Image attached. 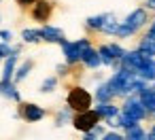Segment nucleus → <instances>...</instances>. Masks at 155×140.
Returning <instances> with one entry per match:
<instances>
[{
	"instance_id": "1",
	"label": "nucleus",
	"mask_w": 155,
	"mask_h": 140,
	"mask_svg": "<svg viewBox=\"0 0 155 140\" xmlns=\"http://www.w3.org/2000/svg\"><path fill=\"white\" fill-rule=\"evenodd\" d=\"M149 21H151V19H149V9H147V7H138V9H134L132 13H127V17L119 24L115 36H117V38H132V36L138 34Z\"/></svg>"
},
{
	"instance_id": "2",
	"label": "nucleus",
	"mask_w": 155,
	"mask_h": 140,
	"mask_svg": "<svg viewBox=\"0 0 155 140\" xmlns=\"http://www.w3.org/2000/svg\"><path fill=\"white\" fill-rule=\"evenodd\" d=\"M136 77H138L136 70H132V68H127V66H119V68H115L113 77L108 79V85H110V89L115 91V96L127 98V96L132 93V85H134Z\"/></svg>"
},
{
	"instance_id": "3",
	"label": "nucleus",
	"mask_w": 155,
	"mask_h": 140,
	"mask_svg": "<svg viewBox=\"0 0 155 140\" xmlns=\"http://www.w3.org/2000/svg\"><path fill=\"white\" fill-rule=\"evenodd\" d=\"M62 47V53H64V62L74 66L83 60V53L91 47V41L89 38H79V41H62L60 43Z\"/></svg>"
},
{
	"instance_id": "4",
	"label": "nucleus",
	"mask_w": 155,
	"mask_h": 140,
	"mask_svg": "<svg viewBox=\"0 0 155 140\" xmlns=\"http://www.w3.org/2000/svg\"><path fill=\"white\" fill-rule=\"evenodd\" d=\"M94 100H96V98H94L85 87H70V91H68V96H66V104H68L74 112L91 108V106H94Z\"/></svg>"
},
{
	"instance_id": "5",
	"label": "nucleus",
	"mask_w": 155,
	"mask_h": 140,
	"mask_svg": "<svg viewBox=\"0 0 155 140\" xmlns=\"http://www.w3.org/2000/svg\"><path fill=\"white\" fill-rule=\"evenodd\" d=\"M121 112L134 121H144L149 117V110L144 108V104L140 102V98L136 93H130L127 98H123V104H121Z\"/></svg>"
},
{
	"instance_id": "6",
	"label": "nucleus",
	"mask_w": 155,
	"mask_h": 140,
	"mask_svg": "<svg viewBox=\"0 0 155 140\" xmlns=\"http://www.w3.org/2000/svg\"><path fill=\"white\" fill-rule=\"evenodd\" d=\"M100 121H102V117H100L98 110L91 106V108H87V110H79V112H74V117H72V127H74L77 132L85 134V132H89L94 125H98Z\"/></svg>"
},
{
	"instance_id": "7",
	"label": "nucleus",
	"mask_w": 155,
	"mask_h": 140,
	"mask_svg": "<svg viewBox=\"0 0 155 140\" xmlns=\"http://www.w3.org/2000/svg\"><path fill=\"white\" fill-rule=\"evenodd\" d=\"M94 108L98 110V115L102 117V121H104L108 127H113V129H119V127H121V123H119L121 108H119V106H115L113 102H98Z\"/></svg>"
},
{
	"instance_id": "8",
	"label": "nucleus",
	"mask_w": 155,
	"mask_h": 140,
	"mask_svg": "<svg viewBox=\"0 0 155 140\" xmlns=\"http://www.w3.org/2000/svg\"><path fill=\"white\" fill-rule=\"evenodd\" d=\"M51 13H53V5L47 2V0H36V2L32 5V9H30L32 19L38 21V24H47L49 17H51Z\"/></svg>"
},
{
	"instance_id": "9",
	"label": "nucleus",
	"mask_w": 155,
	"mask_h": 140,
	"mask_svg": "<svg viewBox=\"0 0 155 140\" xmlns=\"http://www.w3.org/2000/svg\"><path fill=\"white\" fill-rule=\"evenodd\" d=\"M45 115H47V110H45L43 106H38V104H32V102L21 104L19 117H21L24 121H28V123H36V121H41V119H45Z\"/></svg>"
},
{
	"instance_id": "10",
	"label": "nucleus",
	"mask_w": 155,
	"mask_h": 140,
	"mask_svg": "<svg viewBox=\"0 0 155 140\" xmlns=\"http://www.w3.org/2000/svg\"><path fill=\"white\" fill-rule=\"evenodd\" d=\"M41 36H43L45 43H55V45H60L62 41H66L64 30L58 28V26H51V24H43V28H41Z\"/></svg>"
},
{
	"instance_id": "11",
	"label": "nucleus",
	"mask_w": 155,
	"mask_h": 140,
	"mask_svg": "<svg viewBox=\"0 0 155 140\" xmlns=\"http://www.w3.org/2000/svg\"><path fill=\"white\" fill-rule=\"evenodd\" d=\"M138 98H140V102L144 104V108L149 110V117H153V115H155V87H153V83H149V85L138 93Z\"/></svg>"
},
{
	"instance_id": "12",
	"label": "nucleus",
	"mask_w": 155,
	"mask_h": 140,
	"mask_svg": "<svg viewBox=\"0 0 155 140\" xmlns=\"http://www.w3.org/2000/svg\"><path fill=\"white\" fill-rule=\"evenodd\" d=\"M0 96H5L13 102H21V93L17 91V83L15 81H2L0 79Z\"/></svg>"
},
{
	"instance_id": "13",
	"label": "nucleus",
	"mask_w": 155,
	"mask_h": 140,
	"mask_svg": "<svg viewBox=\"0 0 155 140\" xmlns=\"http://www.w3.org/2000/svg\"><path fill=\"white\" fill-rule=\"evenodd\" d=\"M81 64H83L85 68H89V70H98V68L102 66L100 51H98V49H94V47H89V49L83 53V60H81Z\"/></svg>"
},
{
	"instance_id": "14",
	"label": "nucleus",
	"mask_w": 155,
	"mask_h": 140,
	"mask_svg": "<svg viewBox=\"0 0 155 140\" xmlns=\"http://www.w3.org/2000/svg\"><path fill=\"white\" fill-rule=\"evenodd\" d=\"M136 74L138 77H142L144 81H149V83H153L155 81V57H144V62L140 64V68L136 70Z\"/></svg>"
},
{
	"instance_id": "15",
	"label": "nucleus",
	"mask_w": 155,
	"mask_h": 140,
	"mask_svg": "<svg viewBox=\"0 0 155 140\" xmlns=\"http://www.w3.org/2000/svg\"><path fill=\"white\" fill-rule=\"evenodd\" d=\"M17 60H19V53H11L9 57H5V68H2V81H13L15 77V70H17Z\"/></svg>"
},
{
	"instance_id": "16",
	"label": "nucleus",
	"mask_w": 155,
	"mask_h": 140,
	"mask_svg": "<svg viewBox=\"0 0 155 140\" xmlns=\"http://www.w3.org/2000/svg\"><path fill=\"white\" fill-rule=\"evenodd\" d=\"M98 51H100L102 66H108V68H119V66H121V64H119V60L113 55V51H110V47H108V45H100V47H98Z\"/></svg>"
},
{
	"instance_id": "17",
	"label": "nucleus",
	"mask_w": 155,
	"mask_h": 140,
	"mask_svg": "<svg viewBox=\"0 0 155 140\" xmlns=\"http://www.w3.org/2000/svg\"><path fill=\"white\" fill-rule=\"evenodd\" d=\"M94 98H96V102H113L117 96H115V91L110 89V85H108V81H106V83H100V85L96 87Z\"/></svg>"
},
{
	"instance_id": "18",
	"label": "nucleus",
	"mask_w": 155,
	"mask_h": 140,
	"mask_svg": "<svg viewBox=\"0 0 155 140\" xmlns=\"http://www.w3.org/2000/svg\"><path fill=\"white\" fill-rule=\"evenodd\" d=\"M108 15H110V13H100V15L87 17V19H85V28H87V30H94V32H102V28H104Z\"/></svg>"
},
{
	"instance_id": "19",
	"label": "nucleus",
	"mask_w": 155,
	"mask_h": 140,
	"mask_svg": "<svg viewBox=\"0 0 155 140\" xmlns=\"http://www.w3.org/2000/svg\"><path fill=\"white\" fill-rule=\"evenodd\" d=\"M138 51H142L144 55H149V57H155V36H151V34H144L140 41H138V47H136Z\"/></svg>"
},
{
	"instance_id": "20",
	"label": "nucleus",
	"mask_w": 155,
	"mask_h": 140,
	"mask_svg": "<svg viewBox=\"0 0 155 140\" xmlns=\"http://www.w3.org/2000/svg\"><path fill=\"white\" fill-rule=\"evenodd\" d=\"M72 117H74V110L66 104L62 110H58L55 115V127H64L66 123H72Z\"/></svg>"
},
{
	"instance_id": "21",
	"label": "nucleus",
	"mask_w": 155,
	"mask_h": 140,
	"mask_svg": "<svg viewBox=\"0 0 155 140\" xmlns=\"http://www.w3.org/2000/svg\"><path fill=\"white\" fill-rule=\"evenodd\" d=\"M21 41H24L26 45H36V43H41V41H43L41 28H38V30H36V28H26V30H21Z\"/></svg>"
},
{
	"instance_id": "22",
	"label": "nucleus",
	"mask_w": 155,
	"mask_h": 140,
	"mask_svg": "<svg viewBox=\"0 0 155 140\" xmlns=\"http://www.w3.org/2000/svg\"><path fill=\"white\" fill-rule=\"evenodd\" d=\"M123 134H125V138H127V140H144V138H149V132H144L140 123H136V125H132V127L123 129Z\"/></svg>"
},
{
	"instance_id": "23",
	"label": "nucleus",
	"mask_w": 155,
	"mask_h": 140,
	"mask_svg": "<svg viewBox=\"0 0 155 140\" xmlns=\"http://www.w3.org/2000/svg\"><path fill=\"white\" fill-rule=\"evenodd\" d=\"M32 68H34V62H32V60H26V62H24V64H21V66L15 70L13 81H15V83H21V81H24V79H26V77L32 72Z\"/></svg>"
},
{
	"instance_id": "24",
	"label": "nucleus",
	"mask_w": 155,
	"mask_h": 140,
	"mask_svg": "<svg viewBox=\"0 0 155 140\" xmlns=\"http://www.w3.org/2000/svg\"><path fill=\"white\" fill-rule=\"evenodd\" d=\"M104 134H106V129L98 123V125H94L89 132H85L83 138H85V140H96V138H104Z\"/></svg>"
},
{
	"instance_id": "25",
	"label": "nucleus",
	"mask_w": 155,
	"mask_h": 140,
	"mask_svg": "<svg viewBox=\"0 0 155 140\" xmlns=\"http://www.w3.org/2000/svg\"><path fill=\"white\" fill-rule=\"evenodd\" d=\"M55 87H58V77H47L41 83V93H51L55 91Z\"/></svg>"
},
{
	"instance_id": "26",
	"label": "nucleus",
	"mask_w": 155,
	"mask_h": 140,
	"mask_svg": "<svg viewBox=\"0 0 155 140\" xmlns=\"http://www.w3.org/2000/svg\"><path fill=\"white\" fill-rule=\"evenodd\" d=\"M108 47H110V51H113V55H115V57L119 60V64H121V57L125 55V51H127V49H123V47H121L119 43H108Z\"/></svg>"
},
{
	"instance_id": "27",
	"label": "nucleus",
	"mask_w": 155,
	"mask_h": 140,
	"mask_svg": "<svg viewBox=\"0 0 155 140\" xmlns=\"http://www.w3.org/2000/svg\"><path fill=\"white\" fill-rule=\"evenodd\" d=\"M123 138H125V134H123V132H117V129L104 134V140H123Z\"/></svg>"
},
{
	"instance_id": "28",
	"label": "nucleus",
	"mask_w": 155,
	"mask_h": 140,
	"mask_svg": "<svg viewBox=\"0 0 155 140\" xmlns=\"http://www.w3.org/2000/svg\"><path fill=\"white\" fill-rule=\"evenodd\" d=\"M68 70H70V64H66V62L55 66V72H58V77H66V74H68Z\"/></svg>"
},
{
	"instance_id": "29",
	"label": "nucleus",
	"mask_w": 155,
	"mask_h": 140,
	"mask_svg": "<svg viewBox=\"0 0 155 140\" xmlns=\"http://www.w3.org/2000/svg\"><path fill=\"white\" fill-rule=\"evenodd\" d=\"M0 41L11 43V41H13V32H11V30H0Z\"/></svg>"
},
{
	"instance_id": "30",
	"label": "nucleus",
	"mask_w": 155,
	"mask_h": 140,
	"mask_svg": "<svg viewBox=\"0 0 155 140\" xmlns=\"http://www.w3.org/2000/svg\"><path fill=\"white\" fill-rule=\"evenodd\" d=\"M15 2H17L19 7H32V5L36 2V0H15Z\"/></svg>"
},
{
	"instance_id": "31",
	"label": "nucleus",
	"mask_w": 155,
	"mask_h": 140,
	"mask_svg": "<svg viewBox=\"0 0 155 140\" xmlns=\"http://www.w3.org/2000/svg\"><path fill=\"white\" fill-rule=\"evenodd\" d=\"M147 34L155 36V19H151V24H149V30H147Z\"/></svg>"
},
{
	"instance_id": "32",
	"label": "nucleus",
	"mask_w": 155,
	"mask_h": 140,
	"mask_svg": "<svg viewBox=\"0 0 155 140\" xmlns=\"http://www.w3.org/2000/svg\"><path fill=\"white\" fill-rule=\"evenodd\" d=\"M144 7L149 11H155V0H144Z\"/></svg>"
},
{
	"instance_id": "33",
	"label": "nucleus",
	"mask_w": 155,
	"mask_h": 140,
	"mask_svg": "<svg viewBox=\"0 0 155 140\" xmlns=\"http://www.w3.org/2000/svg\"><path fill=\"white\" fill-rule=\"evenodd\" d=\"M149 140H155V123H153L151 129H149Z\"/></svg>"
},
{
	"instance_id": "34",
	"label": "nucleus",
	"mask_w": 155,
	"mask_h": 140,
	"mask_svg": "<svg viewBox=\"0 0 155 140\" xmlns=\"http://www.w3.org/2000/svg\"><path fill=\"white\" fill-rule=\"evenodd\" d=\"M0 62H2V57H0Z\"/></svg>"
},
{
	"instance_id": "35",
	"label": "nucleus",
	"mask_w": 155,
	"mask_h": 140,
	"mask_svg": "<svg viewBox=\"0 0 155 140\" xmlns=\"http://www.w3.org/2000/svg\"><path fill=\"white\" fill-rule=\"evenodd\" d=\"M0 21H2V17H0Z\"/></svg>"
},
{
	"instance_id": "36",
	"label": "nucleus",
	"mask_w": 155,
	"mask_h": 140,
	"mask_svg": "<svg viewBox=\"0 0 155 140\" xmlns=\"http://www.w3.org/2000/svg\"><path fill=\"white\" fill-rule=\"evenodd\" d=\"M153 119H155V115H153Z\"/></svg>"
}]
</instances>
